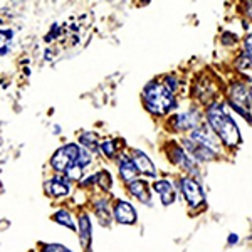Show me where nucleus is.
I'll list each match as a JSON object with an SVG mask.
<instances>
[{
  "label": "nucleus",
  "mask_w": 252,
  "mask_h": 252,
  "mask_svg": "<svg viewBox=\"0 0 252 252\" xmlns=\"http://www.w3.org/2000/svg\"><path fill=\"white\" fill-rule=\"evenodd\" d=\"M113 217L121 225H135L138 220L136 210L129 202L126 200H116L113 205Z\"/></svg>",
  "instance_id": "nucleus-6"
},
{
  "label": "nucleus",
  "mask_w": 252,
  "mask_h": 252,
  "mask_svg": "<svg viewBox=\"0 0 252 252\" xmlns=\"http://www.w3.org/2000/svg\"><path fill=\"white\" fill-rule=\"evenodd\" d=\"M131 160L135 161L138 172L141 175H146V177H157V168L153 165V161L150 160L148 155L141 150H131Z\"/></svg>",
  "instance_id": "nucleus-10"
},
{
  "label": "nucleus",
  "mask_w": 252,
  "mask_h": 252,
  "mask_svg": "<svg viewBox=\"0 0 252 252\" xmlns=\"http://www.w3.org/2000/svg\"><path fill=\"white\" fill-rule=\"evenodd\" d=\"M202 121V116L198 115L195 109L192 111H185V113H178V115H173L170 118V125L173 126V129H178V131H192V129L198 128Z\"/></svg>",
  "instance_id": "nucleus-5"
},
{
  "label": "nucleus",
  "mask_w": 252,
  "mask_h": 252,
  "mask_svg": "<svg viewBox=\"0 0 252 252\" xmlns=\"http://www.w3.org/2000/svg\"><path fill=\"white\" fill-rule=\"evenodd\" d=\"M193 94L202 101V103H214V96L217 94V88L214 86V83L210 79H200L193 84Z\"/></svg>",
  "instance_id": "nucleus-11"
},
{
  "label": "nucleus",
  "mask_w": 252,
  "mask_h": 252,
  "mask_svg": "<svg viewBox=\"0 0 252 252\" xmlns=\"http://www.w3.org/2000/svg\"><path fill=\"white\" fill-rule=\"evenodd\" d=\"M118 172H120L121 180L126 182V184H131V182L136 180L138 177V168L135 165V161L131 160V157L128 155H120L118 157Z\"/></svg>",
  "instance_id": "nucleus-9"
},
{
  "label": "nucleus",
  "mask_w": 252,
  "mask_h": 252,
  "mask_svg": "<svg viewBox=\"0 0 252 252\" xmlns=\"http://www.w3.org/2000/svg\"><path fill=\"white\" fill-rule=\"evenodd\" d=\"M2 37H3V39H9V40H10L12 37H14V32H12L10 29H7V31H5V29H2Z\"/></svg>",
  "instance_id": "nucleus-32"
},
{
  "label": "nucleus",
  "mask_w": 252,
  "mask_h": 252,
  "mask_svg": "<svg viewBox=\"0 0 252 252\" xmlns=\"http://www.w3.org/2000/svg\"><path fill=\"white\" fill-rule=\"evenodd\" d=\"M24 72H26V74L29 76V74H31V69H29V67H24Z\"/></svg>",
  "instance_id": "nucleus-36"
},
{
  "label": "nucleus",
  "mask_w": 252,
  "mask_h": 252,
  "mask_svg": "<svg viewBox=\"0 0 252 252\" xmlns=\"http://www.w3.org/2000/svg\"><path fill=\"white\" fill-rule=\"evenodd\" d=\"M94 210H96V215L101 220V223H103V225H109L111 217H113V209H109L108 198H104V197L97 198L94 202Z\"/></svg>",
  "instance_id": "nucleus-16"
},
{
  "label": "nucleus",
  "mask_w": 252,
  "mask_h": 252,
  "mask_svg": "<svg viewBox=\"0 0 252 252\" xmlns=\"http://www.w3.org/2000/svg\"><path fill=\"white\" fill-rule=\"evenodd\" d=\"M152 187H153V190H155L157 193H160V195L173 192V185H172V182H170V180H158Z\"/></svg>",
  "instance_id": "nucleus-22"
},
{
  "label": "nucleus",
  "mask_w": 252,
  "mask_h": 252,
  "mask_svg": "<svg viewBox=\"0 0 252 252\" xmlns=\"http://www.w3.org/2000/svg\"><path fill=\"white\" fill-rule=\"evenodd\" d=\"M244 52L252 58V32H249V34L244 37Z\"/></svg>",
  "instance_id": "nucleus-28"
},
{
  "label": "nucleus",
  "mask_w": 252,
  "mask_h": 252,
  "mask_svg": "<svg viewBox=\"0 0 252 252\" xmlns=\"http://www.w3.org/2000/svg\"><path fill=\"white\" fill-rule=\"evenodd\" d=\"M220 40H222L223 46L230 47V46H234V44L237 42V35L232 34V32H223L222 37H220Z\"/></svg>",
  "instance_id": "nucleus-27"
},
{
  "label": "nucleus",
  "mask_w": 252,
  "mask_h": 252,
  "mask_svg": "<svg viewBox=\"0 0 252 252\" xmlns=\"http://www.w3.org/2000/svg\"><path fill=\"white\" fill-rule=\"evenodd\" d=\"M91 220H89V215L83 212L79 215V237H81V246L84 247V251L91 249Z\"/></svg>",
  "instance_id": "nucleus-15"
},
{
  "label": "nucleus",
  "mask_w": 252,
  "mask_h": 252,
  "mask_svg": "<svg viewBox=\"0 0 252 252\" xmlns=\"http://www.w3.org/2000/svg\"><path fill=\"white\" fill-rule=\"evenodd\" d=\"M89 163H91V153H89L86 148H83V150H81V155H79L78 163H76V165H79L81 168H86Z\"/></svg>",
  "instance_id": "nucleus-25"
},
{
  "label": "nucleus",
  "mask_w": 252,
  "mask_h": 252,
  "mask_svg": "<svg viewBox=\"0 0 252 252\" xmlns=\"http://www.w3.org/2000/svg\"><path fill=\"white\" fill-rule=\"evenodd\" d=\"M160 198H161V204L163 205H172L175 202V198H177V195H175V192H170V193L160 195Z\"/></svg>",
  "instance_id": "nucleus-29"
},
{
  "label": "nucleus",
  "mask_w": 252,
  "mask_h": 252,
  "mask_svg": "<svg viewBox=\"0 0 252 252\" xmlns=\"http://www.w3.org/2000/svg\"><path fill=\"white\" fill-rule=\"evenodd\" d=\"M42 252H72V251H69L66 246H61V244H46Z\"/></svg>",
  "instance_id": "nucleus-26"
},
{
  "label": "nucleus",
  "mask_w": 252,
  "mask_h": 252,
  "mask_svg": "<svg viewBox=\"0 0 252 252\" xmlns=\"http://www.w3.org/2000/svg\"><path fill=\"white\" fill-rule=\"evenodd\" d=\"M128 190L131 192V195H135L138 200L145 205H150L152 204V195L148 193V184L141 178H136L135 182L128 184Z\"/></svg>",
  "instance_id": "nucleus-14"
},
{
  "label": "nucleus",
  "mask_w": 252,
  "mask_h": 252,
  "mask_svg": "<svg viewBox=\"0 0 252 252\" xmlns=\"http://www.w3.org/2000/svg\"><path fill=\"white\" fill-rule=\"evenodd\" d=\"M249 89H251V93H252V81H251V83H249Z\"/></svg>",
  "instance_id": "nucleus-37"
},
{
  "label": "nucleus",
  "mask_w": 252,
  "mask_h": 252,
  "mask_svg": "<svg viewBox=\"0 0 252 252\" xmlns=\"http://www.w3.org/2000/svg\"><path fill=\"white\" fill-rule=\"evenodd\" d=\"M235 69L244 76V78L249 79V83L252 81V58L247 56L246 52H242L237 59H235Z\"/></svg>",
  "instance_id": "nucleus-17"
},
{
  "label": "nucleus",
  "mask_w": 252,
  "mask_h": 252,
  "mask_svg": "<svg viewBox=\"0 0 252 252\" xmlns=\"http://www.w3.org/2000/svg\"><path fill=\"white\" fill-rule=\"evenodd\" d=\"M178 190L184 195L190 209H197V207L205 204V192L202 185L198 184L192 177H182L178 180Z\"/></svg>",
  "instance_id": "nucleus-3"
},
{
  "label": "nucleus",
  "mask_w": 252,
  "mask_h": 252,
  "mask_svg": "<svg viewBox=\"0 0 252 252\" xmlns=\"http://www.w3.org/2000/svg\"><path fill=\"white\" fill-rule=\"evenodd\" d=\"M246 14L249 15V19L252 20V0L251 2H246Z\"/></svg>",
  "instance_id": "nucleus-33"
},
{
  "label": "nucleus",
  "mask_w": 252,
  "mask_h": 252,
  "mask_svg": "<svg viewBox=\"0 0 252 252\" xmlns=\"http://www.w3.org/2000/svg\"><path fill=\"white\" fill-rule=\"evenodd\" d=\"M96 178H97V185H99L103 190H109L113 187V178H111V173H109L108 170H101V172H97Z\"/></svg>",
  "instance_id": "nucleus-21"
},
{
  "label": "nucleus",
  "mask_w": 252,
  "mask_h": 252,
  "mask_svg": "<svg viewBox=\"0 0 252 252\" xmlns=\"http://www.w3.org/2000/svg\"><path fill=\"white\" fill-rule=\"evenodd\" d=\"M182 145L189 150L190 157H192L193 160H197V161H212V160L217 158V152L207 148V146H204V145L195 143V141H192L190 138H184V140H182Z\"/></svg>",
  "instance_id": "nucleus-8"
},
{
  "label": "nucleus",
  "mask_w": 252,
  "mask_h": 252,
  "mask_svg": "<svg viewBox=\"0 0 252 252\" xmlns=\"http://www.w3.org/2000/svg\"><path fill=\"white\" fill-rule=\"evenodd\" d=\"M83 170L84 168H81L79 165H72L71 168L64 173V177H66L69 182H79V180H83Z\"/></svg>",
  "instance_id": "nucleus-23"
},
{
  "label": "nucleus",
  "mask_w": 252,
  "mask_h": 252,
  "mask_svg": "<svg viewBox=\"0 0 252 252\" xmlns=\"http://www.w3.org/2000/svg\"><path fill=\"white\" fill-rule=\"evenodd\" d=\"M9 47H10V44H7V46H2V56H5L7 52H9Z\"/></svg>",
  "instance_id": "nucleus-34"
},
{
  "label": "nucleus",
  "mask_w": 252,
  "mask_h": 252,
  "mask_svg": "<svg viewBox=\"0 0 252 252\" xmlns=\"http://www.w3.org/2000/svg\"><path fill=\"white\" fill-rule=\"evenodd\" d=\"M93 184H97L96 173L94 175H89V177H86V178H83V182H81V185H83V187H91Z\"/></svg>",
  "instance_id": "nucleus-30"
},
{
  "label": "nucleus",
  "mask_w": 252,
  "mask_h": 252,
  "mask_svg": "<svg viewBox=\"0 0 252 252\" xmlns=\"http://www.w3.org/2000/svg\"><path fill=\"white\" fill-rule=\"evenodd\" d=\"M207 123L210 128L215 131V135L219 136V140L222 141L225 146L234 148L241 143L242 136L239 131V126L235 123V120L229 115V111L225 109V104L220 101H214L212 104L207 106L205 111Z\"/></svg>",
  "instance_id": "nucleus-1"
},
{
  "label": "nucleus",
  "mask_w": 252,
  "mask_h": 252,
  "mask_svg": "<svg viewBox=\"0 0 252 252\" xmlns=\"http://www.w3.org/2000/svg\"><path fill=\"white\" fill-rule=\"evenodd\" d=\"M54 220L59 223V225H64V227H67V229H71V230H76L78 227H76V223H74V219H72V215L67 212L66 209H59L58 212L54 214Z\"/></svg>",
  "instance_id": "nucleus-19"
},
{
  "label": "nucleus",
  "mask_w": 252,
  "mask_h": 252,
  "mask_svg": "<svg viewBox=\"0 0 252 252\" xmlns=\"http://www.w3.org/2000/svg\"><path fill=\"white\" fill-rule=\"evenodd\" d=\"M163 84H165V88L168 89L170 93H173V94L178 91V79L175 78L173 74H166L163 78Z\"/></svg>",
  "instance_id": "nucleus-24"
},
{
  "label": "nucleus",
  "mask_w": 252,
  "mask_h": 252,
  "mask_svg": "<svg viewBox=\"0 0 252 252\" xmlns=\"http://www.w3.org/2000/svg\"><path fill=\"white\" fill-rule=\"evenodd\" d=\"M44 56H46V59H51V51H46V54H44Z\"/></svg>",
  "instance_id": "nucleus-35"
},
{
  "label": "nucleus",
  "mask_w": 252,
  "mask_h": 252,
  "mask_svg": "<svg viewBox=\"0 0 252 252\" xmlns=\"http://www.w3.org/2000/svg\"><path fill=\"white\" fill-rule=\"evenodd\" d=\"M190 140L198 145H204L207 148L214 150V152H217L219 143H220L219 136L215 135V131L210 129L209 126H198V128L192 129V131H190Z\"/></svg>",
  "instance_id": "nucleus-7"
},
{
  "label": "nucleus",
  "mask_w": 252,
  "mask_h": 252,
  "mask_svg": "<svg viewBox=\"0 0 252 252\" xmlns=\"http://www.w3.org/2000/svg\"><path fill=\"white\" fill-rule=\"evenodd\" d=\"M67 178L66 177H56V178H51V180H47L46 184V190L47 193L51 195V197H66L69 195V190H71V187L67 184Z\"/></svg>",
  "instance_id": "nucleus-12"
},
{
  "label": "nucleus",
  "mask_w": 252,
  "mask_h": 252,
  "mask_svg": "<svg viewBox=\"0 0 252 252\" xmlns=\"http://www.w3.org/2000/svg\"><path fill=\"white\" fill-rule=\"evenodd\" d=\"M249 241H252V235H249Z\"/></svg>",
  "instance_id": "nucleus-38"
},
{
  "label": "nucleus",
  "mask_w": 252,
  "mask_h": 252,
  "mask_svg": "<svg viewBox=\"0 0 252 252\" xmlns=\"http://www.w3.org/2000/svg\"><path fill=\"white\" fill-rule=\"evenodd\" d=\"M121 140H104L101 141V152L103 155H106L108 158H115L116 157V146L118 145H123L120 143Z\"/></svg>",
  "instance_id": "nucleus-20"
},
{
  "label": "nucleus",
  "mask_w": 252,
  "mask_h": 252,
  "mask_svg": "<svg viewBox=\"0 0 252 252\" xmlns=\"http://www.w3.org/2000/svg\"><path fill=\"white\" fill-rule=\"evenodd\" d=\"M239 242V235L237 234H229V237H227V244L229 246H234V244Z\"/></svg>",
  "instance_id": "nucleus-31"
},
{
  "label": "nucleus",
  "mask_w": 252,
  "mask_h": 252,
  "mask_svg": "<svg viewBox=\"0 0 252 252\" xmlns=\"http://www.w3.org/2000/svg\"><path fill=\"white\" fill-rule=\"evenodd\" d=\"M72 165H76V163L71 160V157H69L67 153H66L64 146H61V148H59L58 152H56L54 155H52V158H51V166L56 170V172L66 173Z\"/></svg>",
  "instance_id": "nucleus-13"
},
{
  "label": "nucleus",
  "mask_w": 252,
  "mask_h": 252,
  "mask_svg": "<svg viewBox=\"0 0 252 252\" xmlns=\"http://www.w3.org/2000/svg\"><path fill=\"white\" fill-rule=\"evenodd\" d=\"M79 143L88 150V152H99L101 150V141L99 136L93 131H84L83 135L79 136Z\"/></svg>",
  "instance_id": "nucleus-18"
},
{
  "label": "nucleus",
  "mask_w": 252,
  "mask_h": 252,
  "mask_svg": "<svg viewBox=\"0 0 252 252\" xmlns=\"http://www.w3.org/2000/svg\"><path fill=\"white\" fill-rule=\"evenodd\" d=\"M143 104L152 115L165 116L177 108V99L173 93L165 88V84L152 81L143 89Z\"/></svg>",
  "instance_id": "nucleus-2"
},
{
  "label": "nucleus",
  "mask_w": 252,
  "mask_h": 252,
  "mask_svg": "<svg viewBox=\"0 0 252 252\" xmlns=\"http://www.w3.org/2000/svg\"><path fill=\"white\" fill-rule=\"evenodd\" d=\"M166 157H168L170 161H172L173 165H177L178 168L185 170V172L190 173V175H197V166H195L193 160L187 155L185 150L182 148L180 145H177V143L170 145L168 146V155Z\"/></svg>",
  "instance_id": "nucleus-4"
}]
</instances>
